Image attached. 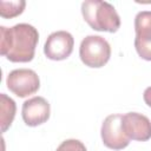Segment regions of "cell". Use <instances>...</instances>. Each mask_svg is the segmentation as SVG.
<instances>
[{
	"instance_id": "cell-1",
	"label": "cell",
	"mask_w": 151,
	"mask_h": 151,
	"mask_svg": "<svg viewBox=\"0 0 151 151\" xmlns=\"http://www.w3.org/2000/svg\"><path fill=\"white\" fill-rule=\"evenodd\" d=\"M39 33L29 24L0 27V53L12 63H28L33 59Z\"/></svg>"
},
{
	"instance_id": "cell-2",
	"label": "cell",
	"mask_w": 151,
	"mask_h": 151,
	"mask_svg": "<svg viewBox=\"0 0 151 151\" xmlns=\"http://www.w3.org/2000/svg\"><path fill=\"white\" fill-rule=\"evenodd\" d=\"M84 20L94 29L114 33L120 27V18L116 8L101 0H86L81 4Z\"/></svg>"
},
{
	"instance_id": "cell-3",
	"label": "cell",
	"mask_w": 151,
	"mask_h": 151,
	"mask_svg": "<svg viewBox=\"0 0 151 151\" xmlns=\"http://www.w3.org/2000/svg\"><path fill=\"white\" fill-rule=\"evenodd\" d=\"M79 57L88 67H103L111 57L110 44L100 35H87L80 42Z\"/></svg>"
},
{
	"instance_id": "cell-4",
	"label": "cell",
	"mask_w": 151,
	"mask_h": 151,
	"mask_svg": "<svg viewBox=\"0 0 151 151\" xmlns=\"http://www.w3.org/2000/svg\"><path fill=\"white\" fill-rule=\"evenodd\" d=\"M7 88L18 96L19 98H25L34 94L40 87V80L38 74L29 68L13 70L8 73L6 79Z\"/></svg>"
},
{
	"instance_id": "cell-5",
	"label": "cell",
	"mask_w": 151,
	"mask_h": 151,
	"mask_svg": "<svg viewBox=\"0 0 151 151\" xmlns=\"http://www.w3.org/2000/svg\"><path fill=\"white\" fill-rule=\"evenodd\" d=\"M123 114L116 113L107 116L101 124V140L104 145L112 150H122L130 143V138L125 134L122 127Z\"/></svg>"
},
{
	"instance_id": "cell-6",
	"label": "cell",
	"mask_w": 151,
	"mask_h": 151,
	"mask_svg": "<svg viewBox=\"0 0 151 151\" xmlns=\"http://www.w3.org/2000/svg\"><path fill=\"white\" fill-rule=\"evenodd\" d=\"M134 47L138 55L151 61V11H142L134 18Z\"/></svg>"
},
{
	"instance_id": "cell-7",
	"label": "cell",
	"mask_w": 151,
	"mask_h": 151,
	"mask_svg": "<svg viewBox=\"0 0 151 151\" xmlns=\"http://www.w3.org/2000/svg\"><path fill=\"white\" fill-rule=\"evenodd\" d=\"M73 46L74 39L71 33L66 31H57L48 35L44 46V53L48 59L59 61L71 55Z\"/></svg>"
},
{
	"instance_id": "cell-8",
	"label": "cell",
	"mask_w": 151,
	"mask_h": 151,
	"mask_svg": "<svg viewBox=\"0 0 151 151\" xmlns=\"http://www.w3.org/2000/svg\"><path fill=\"white\" fill-rule=\"evenodd\" d=\"M122 127L130 139L146 142L151 138V122L142 113L129 112L124 114L122 117Z\"/></svg>"
},
{
	"instance_id": "cell-9",
	"label": "cell",
	"mask_w": 151,
	"mask_h": 151,
	"mask_svg": "<svg viewBox=\"0 0 151 151\" xmlns=\"http://www.w3.org/2000/svg\"><path fill=\"white\" fill-rule=\"evenodd\" d=\"M51 107L44 97H33L22 104L21 116L26 125L38 126L46 123L50 118Z\"/></svg>"
},
{
	"instance_id": "cell-10",
	"label": "cell",
	"mask_w": 151,
	"mask_h": 151,
	"mask_svg": "<svg viewBox=\"0 0 151 151\" xmlns=\"http://www.w3.org/2000/svg\"><path fill=\"white\" fill-rule=\"evenodd\" d=\"M0 100H1V132H6V130L12 125V122L15 116V110L17 105L15 101L7 97L5 93L0 94Z\"/></svg>"
},
{
	"instance_id": "cell-11",
	"label": "cell",
	"mask_w": 151,
	"mask_h": 151,
	"mask_svg": "<svg viewBox=\"0 0 151 151\" xmlns=\"http://www.w3.org/2000/svg\"><path fill=\"white\" fill-rule=\"evenodd\" d=\"M26 2L24 0L17 1H0V15L5 19H11L21 14L25 9Z\"/></svg>"
},
{
	"instance_id": "cell-12",
	"label": "cell",
	"mask_w": 151,
	"mask_h": 151,
	"mask_svg": "<svg viewBox=\"0 0 151 151\" xmlns=\"http://www.w3.org/2000/svg\"><path fill=\"white\" fill-rule=\"evenodd\" d=\"M55 151H87L85 145L78 139H66L64 140Z\"/></svg>"
},
{
	"instance_id": "cell-13",
	"label": "cell",
	"mask_w": 151,
	"mask_h": 151,
	"mask_svg": "<svg viewBox=\"0 0 151 151\" xmlns=\"http://www.w3.org/2000/svg\"><path fill=\"white\" fill-rule=\"evenodd\" d=\"M143 98H144L145 104L151 107V86H149L147 88H145L144 94H143Z\"/></svg>"
}]
</instances>
